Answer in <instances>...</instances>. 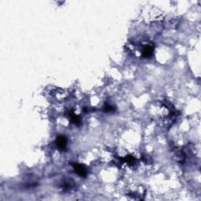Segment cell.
Returning a JSON list of instances; mask_svg holds the SVG:
<instances>
[{"mask_svg":"<svg viewBox=\"0 0 201 201\" xmlns=\"http://www.w3.org/2000/svg\"><path fill=\"white\" fill-rule=\"evenodd\" d=\"M72 166L75 172H76L77 175H79L80 177H85L87 174V171L83 165L79 163H72Z\"/></svg>","mask_w":201,"mask_h":201,"instance_id":"6da1fadb","label":"cell"},{"mask_svg":"<svg viewBox=\"0 0 201 201\" xmlns=\"http://www.w3.org/2000/svg\"><path fill=\"white\" fill-rule=\"evenodd\" d=\"M67 142H67L66 138L62 135L58 137V138H57L56 140L57 146H58V148L61 150H64V148H66V146H67Z\"/></svg>","mask_w":201,"mask_h":201,"instance_id":"7a4b0ae2","label":"cell"},{"mask_svg":"<svg viewBox=\"0 0 201 201\" xmlns=\"http://www.w3.org/2000/svg\"><path fill=\"white\" fill-rule=\"evenodd\" d=\"M153 53V48L151 46V45H145L142 49V54L143 57H150Z\"/></svg>","mask_w":201,"mask_h":201,"instance_id":"3957f363","label":"cell"},{"mask_svg":"<svg viewBox=\"0 0 201 201\" xmlns=\"http://www.w3.org/2000/svg\"><path fill=\"white\" fill-rule=\"evenodd\" d=\"M75 186L74 181L72 180H67L62 183V188L64 190H72Z\"/></svg>","mask_w":201,"mask_h":201,"instance_id":"277c9868","label":"cell"}]
</instances>
